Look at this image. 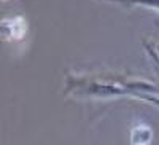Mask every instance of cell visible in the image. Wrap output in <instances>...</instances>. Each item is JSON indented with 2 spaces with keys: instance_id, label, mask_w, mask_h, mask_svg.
<instances>
[{
  "instance_id": "6da1fadb",
  "label": "cell",
  "mask_w": 159,
  "mask_h": 145,
  "mask_svg": "<svg viewBox=\"0 0 159 145\" xmlns=\"http://www.w3.org/2000/svg\"><path fill=\"white\" fill-rule=\"evenodd\" d=\"M3 29L8 32V37L15 38V40H21L24 37L25 30H27V26H25V21L22 18H15V19H8L2 22Z\"/></svg>"
}]
</instances>
